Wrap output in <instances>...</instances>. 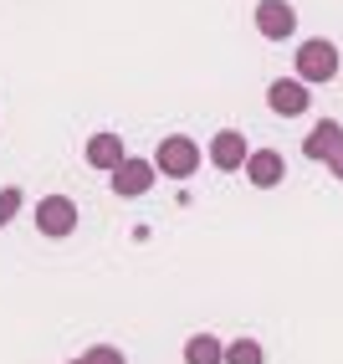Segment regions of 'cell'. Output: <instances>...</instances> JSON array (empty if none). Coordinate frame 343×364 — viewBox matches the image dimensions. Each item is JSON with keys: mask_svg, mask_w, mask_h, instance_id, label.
<instances>
[{"mask_svg": "<svg viewBox=\"0 0 343 364\" xmlns=\"http://www.w3.org/2000/svg\"><path fill=\"white\" fill-rule=\"evenodd\" d=\"M226 359V344L215 333H190L185 338V364H220Z\"/></svg>", "mask_w": 343, "mask_h": 364, "instance_id": "obj_11", "label": "cell"}, {"mask_svg": "<svg viewBox=\"0 0 343 364\" xmlns=\"http://www.w3.org/2000/svg\"><path fill=\"white\" fill-rule=\"evenodd\" d=\"M241 169H246V180H251L256 190H272V185H282V175H287V159H282L277 149H251Z\"/></svg>", "mask_w": 343, "mask_h": 364, "instance_id": "obj_8", "label": "cell"}, {"mask_svg": "<svg viewBox=\"0 0 343 364\" xmlns=\"http://www.w3.org/2000/svg\"><path fill=\"white\" fill-rule=\"evenodd\" d=\"M323 164H328V169H333V180H343V144H338V149H333V154H328V159H323Z\"/></svg>", "mask_w": 343, "mask_h": 364, "instance_id": "obj_15", "label": "cell"}, {"mask_svg": "<svg viewBox=\"0 0 343 364\" xmlns=\"http://www.w3.org/2000/svg\"><path fill=\"white\" fill-rule=\"evenodd\" d=\"M205 154H210V164H215V169H226V175H231V169L246 164V154H251V149H246V134H241V129H220V134L210 139V149H205Z\"/></svg>", "mask_w": 343, "mask_h": 364, "instance_id": "obj_7", "label": "cell"}, {"mask_svg": "<svg viewBox=\"0 0 343 364\" xmlns=\"http://www.w3.org/2000/svg\"><path fill=\"white\" fill-rule=\"evenodd\" d=\"M256 31L266 41H287L292 31H298V11H292L287 0H261L256 6Z\"/></svg>", "mask_w": 343, "mask_h": 364, "instance_id": "obj_6", "label": "cell"}, {"mask_svg": "<svg viewBox=\"0 0 343 364\" xmlns=\"http://www.w3.org/2000/svg\"><path fill=\"white\" fill-rule=\"evenodd\" d=\"M154 169H159V175H169V180H190L195 169H200V144H195L190 134H169V139H159Z\"/></svg>", "mask_w": 343, "mask_h": 364, "instance_id": "obj_1", "label": "cell"}, {"mask_svg": "<svg viewBox=\"0 0 343 364\" xmlns=\"http://www.w3.org/2000/svg\"><path fill=\"white\" fill-rule=\"evenodd\" d=\"M307 103H312V87L298 82V77H277L272 87H266V108L282 113V118H303Z\"/></svg>", "mask_w": 343, "mask_h": 364, "instance_id": "obj_5", "label": "cell"}, {"mask_svg": "<svg viewBox=\"0 0 343 364\" xmlns=\"http://www.w3.org/2000/svg\"><path fill=\"white\" fill-rule=\"evenodd\" d=\"M36 231L52 236V241L72 236V231H77V200H67V196H41V200H36Z\"/></svg>", "mask_w": 343, "mask_h": 364, "instance_id": "obj_4", "label": "cell"}, {"mask_svg": "<svg viewBox=\"0 0 343 364\" xmlns=\"http://www.w3.org/2000/svg\"><path fill=\"white\" fill-rule=\"evenodd\" d=\"M87 164H92V169H108V175H113V169L124 164V139H118L113 129H97V134L87 139Z\"/></svg>", "mask_w": 343, "mask_h": 364, "instance_id": "obj_9", "label": "cell"}, {"mask_svg": "<svg viewBox=\"0 0 343 364\" xmlns=\"http://www.w3.org/2000/svg\"><path fill=\"white\" fill-rule=\"evenodd\" d=\"M82 364H129V359L118 354L113 344H97V349H87V354H82Z\"/></svg>", "mask_w": 343, "mask_h": 364, "instance_id": "obj_14", "label": "cell"}, {"mask_svg": "<svg viewBox=\"0 0 343 364\" xmlns=\"http://www.w3.org/2000/svg\"><path fill=\"white\" fill-rule=\"evenodd\" d=\"M26 205V196H21V185H6L0 190V231H6L11 221H16V210Z\"/></svg>", "mask_w": 343, "mask_h": 364, "instance_id": "obj_13", "label": "cell"}, {"mask_svg": "<svg viewBox=\"0 0 343 364\" xmlns=\"http://www.w3.org/2000/svg\"><path fill=\"white\" fill-rule=\"evenodd\" d=\"M67 364H82V359H67Z\"/></svg>", "mask_w": 343, "mask_h": 364, "instance_id": "obj_16", "label": "cell"}, {"mask_svg": "<svg viewBox=\"0 0 343 364\" xmlns=\"http://www.w3.org/2000/svg\"><path fill=\"white\" fill-rule=\"evenodd\" d=\"M338 144H343V124H333V118H323V124H317L307 139H303V154L307 159H328L333 149H338Z\"/></svg>", "mask_w": 343, "mask_h": 364, "instance_id": "obj_10", "label": "cell"}, {"mask_svg": "<svg viewBox=\"0 0 343 364\" xmlns=\"http://www.w3.org/2000/svg\"><path fill=\"white\" fill-rule=\"evenodd\" d=\"M108 180H113V196L138 200V196H149V190H154L159 169H154V159H134V154H124V164H118Z\"/></svg>", "mask_w": 343, "mask_h": 364, "instance_id": "obj_3", "label": "cell"}, {"mask_svg": "<svg viewBox=\"0 0 343 364\" xmlns=\"http://www.w3.org/2000/svg\"><path fill=\"white\" fill-rule=\"evenodd\" d=\"M338 77V46L333 41H323V36H312V41H303L298 46V82H317V87H323V82H333Z\"/></svg>", "mask_w": 343, "mask_h": 364, "instance_id": "obj_2", "label": "cell"}, {"mask_svg": "<svg viewBox=\"0 0 343 364\" xmlns=\"http://www.w3.org/2000/svg\"><path fill=\"white\" fill-rule=\"evenodd\" d=\"M220 364H266V354H261L256 338H231V344H226V359H220Z\"/></svg>", "mask_w": 343, "mask_h": 364, "instance_id": "obj_12", "label": "cell"}]
</instances>
